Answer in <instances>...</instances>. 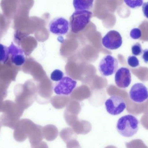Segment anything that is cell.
<instances>
[{"instance_id": "1", "label": "cell", "mask_w": 148, "mask_h": 148, "mask_svg": "<svg viewBox=\"0 0 148 148\" xmlns=\"http://www.w3.org/2000/svg\"><path fill=\"white\" fill-rule=\"evenodd\" d=\"M2 112L4 114L0 117L1 124L14 129L20 116L19 105L13 102L6 101L3 103Z\"/></svg>"}, {"instance_id": "2", "label": "cell", "mask_w": 148, "mask_h": 148, "mask_svg": "<svg viewBox=\"0 0 148 148\" xmlns=\"http://www.w3.org/2000/svg\"><path fill=\"white\" fill-rule=\"evenodd\" d=\"M139 126V120L135 116L127 115L119 119L116 124V130L122 136L130 138L136 134Z\"/></svg>"}, {"instance_id": "3", "label": "cell", "mask_w": 148, "mask_h": 148, "mask_svg": "<svg viewBox=\"0 0 148 148\" xmlns=\"http://www.w3.org/2000/svg\"><path fill=\"white\" fill-rule=\"evenodd\" d=\"M92 13L89 10H75L70 18L71 30L77 34L83 30L90 22Z\"/></svg>"}, {"instance_id": "4", "label": "cell", "mask_w": 148, "mask_h": 148, "mask_svg": "<svg viewBox=\"0 0 148 148\" xmlns=\"http://www.w3.org/2000/svg\"><path fill=\"white\" fill-rule=\"evenodd\" d=\"M118 67V61L116 58L110 55L104 56L98 65V70L103 76L112 75L116 73Z\"/></svg>"}, {"instance_id": "5", "label": "cell", "mask_w": 148, "mask_h": 148, "mask_svg": "<svg viewBox=\"0 0 148 148\" xmlns=\"http://www.w3.org/2000/svg\"><path fill=\"white\" fill-rule=\"evenodd\" d=\"M105 107L110 114L116 116L120 114L126 108V103L124 99L119 96H112L106 101Z\"/></svg>"}, {"instance_id": "6", "label": "cell", "mask_w": 148, "mask_h": 148, "mask_svg": "<svg viewBox=\"0 0 148 148\" xmlns=\"http://www.w3.org/2000/svg\"><path fill=\"white\" fill-rule=\"evenodd\" d=\"M77 83L76 81L69 76H64L55 86L54 91L58 95H69L76 87Z\"/></svg>"}, {"instance_id": "7", "label": "cell", "mask_w": 148, "mask_h": 148, "mask_svg": "<svg viewBox=\"0 0 148 148\" xmlns=\"http://www.w3.org/2000/svg\"><path fill=\"white\" fill-rule=\"evenodd\" d=\"M123 43L121 34L116 30L109 31L102 38V43L106 48L114 50L119 48Z\"/></svg>"}, {"instance_id": "8", "label": "cell", "mask_w": 148, "mask_h": 148, "mask_svg": "<svg viewBox=\"0 0 148 148\" xmlns=\"http://www.w3.org/2000/svg\"><path fill=\"white\" fill-rule=\"evenodd\" d=\"M130 99L134 102L142 103L148 98L147 88L142 83H136L130 89L129 92Z\"/></svg>"}, {"instance_id": "9", "label": "cell", "mask_w": 148, "mask_h": 148, "mask_svg": "<svg viewBox=\"0 0 148 148\" xmlns=\"http://www.w3.org/2000/svg\"><path fill=\"white\" fill-rule=\"evenodd\" d=\"M69 29V22L62 17L54 18L51 21L49 25V31L57 35L66 34L68 32Z\"/></svg>"}, {"instance_id": "10", "label": "cell", "mask_w": 148, "mask_h": 148, "mask_svg": "<svg viewBox=\"0 0 148 148\" xmlns=\"http://www.w3.org/2000/svg\"><path fill=\"white\" fill-rule=\"evenodd\" d=\"M131 74L130 70L127 68H120L116 71L115 75V82L118 87L126 88L131 83Z\"/></svg>"}, {"instance_id": "11", "label": "cell", "mask_w": 148, "mask_h": 148, "mask_svg": "<svg viewBox=\"0 0 148 148\" xmlns=\"http://www.w3.org/2000/svg\"><path fill=\"white\" fill-rule=\"evenodd\" d=\"M10 59L14 65L20 67L24 65L26 62L24 53L21 48L11 43L8 47Z\"/></svg>"}, {"instance_id": "12", "label": "cell", "mask_w": 148, "mask_h": 148, "mask_svg": "<svg viewBox=\"0 0 148 148\" xmlns=\"http://www.w3.org/2000/svg\"><path fill=\"white\" fill-rule=\"evenodd\" d=\"M19 0H1V8L3 14L10 20L14 18L18 7Z\"/></svg>"}, {"instance_id": "13", "label": "cell", "mask_w": 148, "mask_h": 148, "mask_svg": "<svg viewBox=\"0 0 148 148\" xmlns=\"http://www.w3.org/2000/svg\"><path fill=\"white\" fill-rule=\"evenodd\" d=\"M94 0H73L75 10H89L92 8Z\"/></svg>"}, {"instance_id": "14", "label": "cell", "mask_w": 148, "mask_h": 148, "mask_svg": "<svg viewBox=\"0 0 148 148\" xmlns=\"http://www.w3.org/2000/svg\"><path fill=\"white\" fill-rule=\"evenodd\" d=\"M10 23V20L3 14H0V41L3 35L6 34Z\"/></svg>"}, {"instance_id": "15", "label": "cell", "mask_w": 148, "mask_h": 148, "mask_svg": "<svg viewBox=\"0 0 148 148\" xmlns=\"http://www.w3.org/2000/svg\"><path fill=\"white\" fill-rule=\"evenodd\" d=\"M9 59L8 47L0 43V62L6 63Z\"/></svg>"}, {"instance_id": "16", "label": "cell", "mask_w": 148, "mask_h": 148, "mask_svg": "<svg viewBox=\"0 0 148 148\" xmlns=\"http://www.w3.org/2000/svg\"><path fill=\"white\" fill-rule=\"evenodd\" d=\"M127 6L131 8H140L143 4L144 0H123Z\"/></svg>"}, {"instance_id": "17", "label": "cell", "mask_w": 148, "mask_h": 148, "mask_svg": "<svg viewBox=\"0 0 148 148\" xmlns=\"http://www.w3.org/2000/svg\"><path fill=\"white\" fill-rule=\"evenodd\" d=\"M64 76V73L60 70L56 69L54 70L51 74L50 78L54 81L57 82L60 81Z\"/></svg>"}, {"instance_id": "18", "label": "cell", "mask_w": 148, "mask_h": 148, "mask_svg": "<svg viewBox=\"0 0 148 148\" xmlns=\"http://www.w3.org/2000/svg\"><path fill=\"white\" fill-rule=\"evenodd\" d=\"M127 63L131 67L135 68L140 65V61L136 56H130L127 58Z\"/></svg>"}, {"instance_id": "19", "label": "cell", "mask_w": 148, "mask_h": 148, "mask_svg": "<svg viewBox=\"0 0 148 148\" xmlns=\"http://www.w3.org/2000/svg\"><path fill=\"white\" fill-rule=\"evenodd\" d=\"M131 50L132 54L136 56L140 55L143 51L141 45L139 43L134 44L131 48Z\"/></svg>"}, {"instance_id": "20", "label": "cell", "mask_w": 148, "mask_h": 148, "mask_svg": "<svg viewBox=\"0 0 148 148\" xmlns=\"http://www.w3.org/2000/svg\"><path fill=\"white\" fill-rule=\"evenodd\" d=\"M130 36L134 40L140 39L142 36V32L138 28H135L130 31Z\"/></svg>"}, {"instance_id": "21", "label": "cell", "mask_w": 148, "mask_h": 148, "mask_svg": "<svg viewBox=\"0 0 148 148\" xmlns=\"http://www.w3.org/2000/svg\"><path fill=\"white\" fill-rule=\"evenodd\" d=\"M142 10L144 16L148 19V2H147L143 3Z\"/></svg>"}, {"instance_id": "22", "label": "cell", "mask_w": 148, "mask_h": 148, "mask_svg": "<svg viewBox=\"0 0 148 148\" xmlns=\"http://www.w3.org/2000/svg\"><path fill=\"white\" fill-rule=\"evenodd\" d=\"M142 58L144 62L148 63V49H146L143 51Z\"/></svg>"}, {"instance_id": "23", "label": "cell", "mask_w": 148, "mask_h": 148, "mask_svg": "<svg viewBox=\"0 0 148 148\" xmlns=\"http://www.w3.org/2000/svg\"><path fill=\"white\" fill-rule=\"evenodd\" d=\"M1 123H0V128H1Z\"/></svg>"}]
</instances>
